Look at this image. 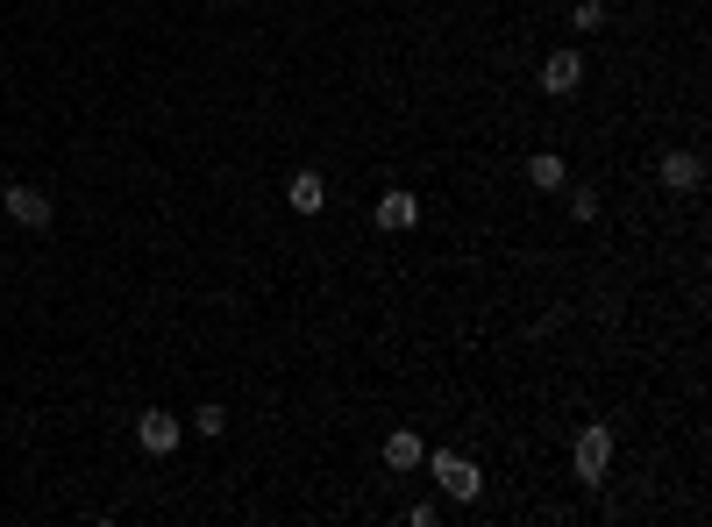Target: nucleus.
<instances>
[{
	"label": "nucleus",
	"mask_w": 712,
	"mask_h": 527,
	"mask_svg": "<svg viewBox=\"0 0 712 527\" xmlns=\"http://www.w3.org/2000/svg\"><path fill=\"white\" fill-rule=\"evenodd\" d=\"M428 463H435V477H442V492H449V499H463V506H471L478 492H484V471H478L471 457H457V449H435Z\"/></svg>",
	"instance_id": "f257e3e1"
},
{
	"label": "nucleus",
	"mask_w": 712,
	"mask_h": 527,
	"mask_svg": "<svg viewBox=\"0 0 712 527\" xmlns=\"http://www.w3.org/2000/svg\"><path fill=\"white\" fill-rule=\"evenodd\" d=\"M570 463H578L584 485H599V477L613 471V428H605V420H592V428L578 435V449H570Z\"/></svg>",
	"instance_id": "f03ea898"
},
{
	"label": "nucleus",
	"mask_w": 712,
	"mask_h": 527,
	"mask_svg": "<svg viewBox=\"0 0 712 527\" xmlns=\"http://www.w3.org/2000/svg\"><path fill=\"white\" fill-rule=\"evenodd\" d=\"M178 435H186V420H178V414H164V406H150V414L135 420V442H143L150 457H172V449H178Z\"/></svg>",
	"instance_id": "7ed1b4c3"
},
{
	"label": "nucleus",
	"mask_w": 712,
	"mask_h": 527,
	"mask_svg": "<svg viewBox=\"0 0 712 527\" xmlns=\"http://www.w3.org/2000/svg\"><path fill=\"white\" fill-rule=\"evenodd\" d=\"M0 207H8L22 229H51V193H36V186H0Z\"/></svg>",
	"instance_id": "20e7f679"
},
{
	"label": "nucleus",
	"mask_w": 712,
	"mask_h": 527,
	"mask_svg": "<svg viewBox=\"0 0 712 527\" xmlns=\"http://www.w3.org/2000/svg\"><path fill=\"white\" fill-rule=\"evenodd\" d=\"M578 86H584V57L578 51H549L541 57V94L563 100V94H578Z\"/></svg>",
	"instance_id": "39448f33"
},
{
	"label": "nucleus",
	"mask_w": 712,
	"mask_h": 527,
	"mask_svg": "<svg viewBox=\"0 0 712 527\" xmlns=\"http://www.w3.org/2000/svg\"><path fill=\"white\" fill-rule=\"evenodd\" d=\"M662 186L670 193H699L705 186V157L699 150H670V157H662Z\"/></svg>",
	"instance_id": "423d86ee"
},
{
	"label": "nucleus",
	"mask_w": 712,
	"mask_h": 527,
	"mask_svg": "<svg viewBox=\"0 0 712 527\" xmlns=\"http://www.w3.org/2000/svg\"><path fill=\"white\" fill-rule=\"evenodd\" d=\"M285 207H293V215H321L328 207V178L321 172H293L285 178Z\"/></svg>",
	"instance_id": "0eeeda50"
},
{
	"label": "nucleus",
	"mask_w": 712,
	"mask_h": 527,
	"mask_svg": "<svg viewBox=\"0 0 712 527\" xmlns=\"http://www.w3.org/2000/svg\"><path fill=\"white\" fill-rule=\"evenodd\" d=\"M428 463V442H420L414 428H392L385 435V471H420Z\"/></svg>",
	"instance_id": "6e6552de"
},
{
	"label": "nucleus",
	"mask_w": 712,
	"mask_h": 527,
	"mask_svg": "<svg viewBox=\"0 0 712 527\" xmlns=\"http://www.w3.org/2000/svg\"><path fill=\"white\" fill-rule=\"evenodd\" d=\"M414 221H420V200H414V193H385V200H377V229H385V235H406Z\"/></svg>",
	"instance_id": "1a4fd4ad"
},
{
	"label": "nucleus",
	"mask_w": 712,
	"mask_h": 527,
	"mask_svg": "<svg viewBox=\"0 0 712 527\" xmlns=\"http://www.w3.org/2000/svg\"><path fill=\"white\" fill-rule=\"evenodd\" d=\"M527 186H535V193H563L570 186V164L556 157V150H535V157H527Z\"/></svg>",
	"instance_id": "9d476101"
},
{
	"label": "nucleus",
	"mask_w": 712,
	"mask_h": 527,
	"mask_svg": "<svg viewBox=\"0 0 712 527\" xmlns=\"http://www.w3.org/2000/svg\"><path fill=\"white\" fill-rule=\"evenodd\" d=\"M193 428H200L207 442H221V435H229V414H221V406H200V414H193Z\"/></svg>",
	"instance_id": "9b49d317"
},
{
	"label": "nucleus",
	"mask_w": 712,
	"mask_h": 527,
	"mask_svg": "<svg viewBox=\"0 0 712 527\" xmlns=\"http://www.w3.org/2000/svg\"><path fill=\"white\" fill-rule=\"evenodd\" d=\"M570 22H578V29H605V0H578V8H570Z\"/></svg>",
	"instance_id": "f8f14e48"
},
{
	"label": "nucleus",
	"mask_w": 712,
	"mask_h": 527,
	"mask_svg": "<svg viewBox=\"0 0 712 527\" xmlns=\"http://www.w3.org/2000/svg\"><path fill=\"white\" fill-rule=\"evenodd\" d=\"M570 215H578V221H599V193L578 186V193H570Z\"/></svg>",
	"instance_id": "ddd939ff"
}]
</instances>
